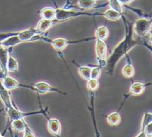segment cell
Here are the masks:
<instances>
[{"instance_id":"cell-1","label":"cell","mask_w":152,"mask_h":137,"mask_svg":"<svg viewBox=\"0 0 152 137\" xmlns=\"http://www.w3.org/2000/svg\"><path fill=\"white\" fill-rule=\"evenodd\" d=\"M121 18L125 26L126 34L122 41L118 43L107 58L105 72L110 75H113L116 65L124 57H126L128 53L132 49L141 44V40H136L133 38V24L128 22L124 15H123Z\"/></svg>"},{"instance_id":"cell-2","label":"cell","mask_w":152,"mask_h":137,"mask_svg":"<svg viewBox=\"0 0 152 137\" xmlns=\"http://www.w3.org/2000/svg\"><path fill=\"white\" fill-rule=\"evenodd\" d=\"M57 11V16H56L55 20L57 22H62L71 20L74 17L87 16V17H103V13H99V12H95V13H90L87 11H73L71 9H66L64 8H58L56 9Z\"/></svg>"},{"instance_id":"cell-3","label":"cell","mask_w":152,"mask_h":137,"mask_svg":"<svg viewBox=\"0 0 152 137\" xmlns=\"http://www.w3.org/2000/svg\"><path fill=\"white\" fill-rule=\"evenodd\" d=\"M94 40H96V38L95 36L92 37H88V38H84L74 40V41H69V40H66L65 38H58L55 39H50L45 36L43 35L41 38V41H44V42L49 43L50 44L54 49L57 51H62L68 45H75V44H79V43H87L89 41H94Z\"/></svg>"},{"instance_id":"cell-4","label":"cell","mask_w":152,"mask_h":137,"mask_svg":"<svg viewBox=\"0 0 152 137\" xmlns=\"http://www.w3.org/2000/svg\"><path fill=\"white\" fill-rule=\"evenodd\" d=\"M7 115L9 119V122L11 123L13 120H20V119H25L26 117H29L31 116H35V115H43L47 119L49 118L48 112V107H45L43 109L41 107V109L39 111H34V112H25L19 110L16 107H13V108L6 109Z\"/></svg>"},{"instance_id":"cell-5","label":"cell","mask_w":152,"mask_h":137,"mask_svg":"<svg viewBox=\"0 0 152 137\" xmlns=\"http://www.w3.org/2000/svg\"><path fill=\"white\" fill-rule=\"evenodd\" d=\"M133 28L134 33H135L137 36L140 38L145 36L152 29V17H140L134 22Z\"/></svg>"},{"instance_id":"cell-6","label":"cell","mask_w":152,"mask_h":137,"mask_svg":"<svg viewBox=\"0 0 152 137\" xmlns=\"http://www.w3.org/2000/svg\"><path fill=\"white\" fill-rule=\"evenodd\" d=\"M96 55V60L98 62V65L103 68L105 67L107 65V47L105 41H101L100 39H96L95 46Z\"/></svg>"},{"instance_id":"cell-7","label":"cell","mask_w":152,"mask_h":137,"mask_svg":"<svg viewBox=\"0 0 152 137\" xmlns=\"http://www.w3.org/2000/svg\"><path fill=\"white\" fill-rule=\"evenodd\" d=\"M152 86V81L151 82H147V83H142V82H133V84H131V87H130L129 91V93L125 94L124 95V98L121 102V106L119 108V109L117 110V112H119L120 109L122 108L124 104L126 101L127 99H129L130 97L132 96V95H141L142 93L144 92V91L145 90L147 87L151 86Z\"/></svg>"},{"instance_id":"cell-8","label":"cell","mask_w":152,"mask_h":137,"mask_svg":"<svg viewBox=\"0 0 152 137\" xmlns=\"http://www.w3.org/2000/svg\"><path fill=\"white\" fill-rule=\"evenodd\" d=\"M13 48H7V47L0 46V78L1 80L8 76L7 65L10 53Z\"/></svg>"},{"instance_id":"cell-9","label":"cell","mask_w":152,"mask_h":137,"mask_svg":"<svg viewBox=\"0 0 152 137\" xmlns=\"http://www.w3.org/2000/svg\"><path fill=\"white\" fill-rule=\"evenodd\" d=\"M1 84L9 91L14 90V89H17L18 88H23L29 89V90H31L36 93H37V89L36 87H34V85L32 86V85H26L24 84H21L20 82H19L16 79L9 76V75L1 80Z\"/></svg>"},{"instance_id":"cell-10","label":"cell","mask_w":152,"mask_h":137,"mask_svg":"<svg viewBox=\"0 0 152 137\" xmlns=\"http://www.w3.org/2000/svg\"><path fill=\"white\" fill-rule=\"evenodd\" d=\"M34 86L37 89V93L39 95H43L47 93H57L58 94L62 95H67L66 93L61 91L57 87L52 86V85L45 82V81H39V82L34 84Z\"/></svg>"},{"instance_id":"cell-11","label":"cell","mask_w":152,"mask_h":137,"mask_svg":"<svg viewBox=\"0 0 152 137\" xmlns=\"http://www.w3.org/2000/svg\"><path fill=\"white\" fill-rule=\"evenodd\" d=\"M9 91H10L7 90L1 83V84H0V98H1L4 105L5 106L6 109L15 107V105L13 104V101L11 100V94H10Z\"/></svg>"},{"instance_id":"cell-12","label":"cell","mask_w":152,"mask_h":137,"mask_svg":"<svg viewBox=\"0 0 152 137\" xmlns=\"http://www.w3.org/2000/svg\"><path fill=\"white\" fill-rule=\"evenodd\" d=\"M48 130L54 136H61V125L60 121L57 118H48Z\"/></svg>"},{"instance_id":"cell-13","label":"cell","mask_w":152,"mask_h":137,"mask_svg":"<svg viewBox=\"0 0 152 137\" xmlns=\"http://www.w3.org/2000/svg\"><path fill=\"white\" fill-rule=\"evenodd\" d=\"M40 16L42 19L55 20L56 16H57V11H56V9L50 7H44L40 11Z\"/></svg>"},{"instance_id":"cell-14","label":"cell","mask_w":152,"mask_h":137,"mask_svg":"<svg viewBox=\"0 0 152 137\" xmlns=\"http://www.w3.org/2000/svg\"><path fill=\"white\" fill-rule=\"evenodd\" d=\"M57 22L56 20H45V19H41L38 22L37 28L40 32L43 34H45L47 32V31H48L50 29L53 27L54 24Z\"/></svg>"},{"instance_id":"cell-15","label":"cell","mask_w":152,"mask_h":137,"mask_svg":"<svg viewBox=\"0 0 152 137\" xmlns=\"http://www.w3.org/2000/svg\"><path fill=\"white\" fill-rule=\"evenodd\" d=\"M126 60L127 63L123 67L122 70H121V72H122L123 76L126 77V78L131 79L135 75V70L133 65H132L131 59L129 58V55H126Z\"/></svg>"},{"instance_id":"cell-16","label":"cell","mask_w":152,"mask_h":137,"mask_svg":"<svg viewBox=\"0 0 152 137\" xmlns=\"http://www.w3.org/2000/svg\"><path fill=\"white\" fill-rule=\"evenodd\" d=\"M73 63L77 67L79 75H80L82 78L87 81L91 79V72L92 67L89 66H85V65H80L77 63H76L75 61H73Z\"/></svg>"},{"instance_id":"cell-17","label":"cell","mask_w":152,"mask_h":137,"mask_svg":"<svg viewBox=\"0 0 152 137\" xmlns=\"http://www.w3.org/2000/svg\"><path fill=\"white\" fill-rule=\"evenodd\" d=\"M109 36V30L107 27L105 25L100 26L97 27L95 31V37L96 39H100L105 41Z\"/></svg>"},{"instance_id":"cell-18","label":"cell","mask_w":152,"mask_h":137,"mask_svg":"<svg viewBox=\"0 0 152 137\" xmlns=\"http://www.w3.org/2000/svg\"><path fill=\"white\" fill-rule=\"evenodd\" d=\"M77 6L83 11H87L96 7V0H78Z\"/></svg>"},{"instance_id":"cell-19","label":"cell","mask_w":152,"mask_h":137,"mask_svg":"<svg viewBox=\"0 0 152 137\" xmlns=\"http://www.w3.org/2000/svg\"><path fill=\"white\" fill-rule=\"evenodd\" d=\"M124 14H121L115 10L109 9L103 13V17L111 21H117L122 17Z\"/></svg>"},{"instance_id":"cell-20","label":"cell","mask_w":152,"mask_h":137,"mask_svg":"<svg viewBox=\"0 0 152 137\" xmlns=\"http://www.w3.org/2000/svg\"><path fill=\"white\" fill-rule=\"evenodd\" d=\"M107 122L112 127L117 126L121 123V116L119 112H114L107 116Z\"/></svg>"},{"instance_id":"cell-21","label":"cell","mask_w":152,"mask_h":137,"mask_svg":"<svg viewBox=\"0 0 152 137\" xmlns=\"http://www.w3.org/2000/svg\"><path fill=\"white\" fill-rule=\"evenodd\" d=\"M152 122V113L151 112H146L142 117L141 123V129L139 134L137 135V137H143V132L146 127L148 124Z\"/></svg>"},{"instance_id":"cell-22","label":"cell","mask_w":152,"mask_h":137,"mask_svg":"<svg viewBox=\"0 0 152 137\" xmlns=\"http://www.w3.org/2000/svg\"><path fill=\"white\" fill-rule=\"evenodd\" d=\"M7 68L9 72H15L16 73L18 72L19 70V64L18 61L12 57L11 55H9V61H8V65Z\"/></svg>"},{"instance_id":"cell-23","label":"cell","mask_w":152,"mask_h":137,"mask_svg":"<svg viewBox=\"0 0 152 137\" xmlns=\"http://www.w3.org/2000/svg\"><path fill=\"white\" fill-rule=\"evenodd\" d=\"M12 127L16 133L24 132L25 128V119H20V120H13L11 123Z\"/></svg>"},{"instance_id":"cell-24","label":"cell","mask_w":152,"mask_h":137,"mask_svg":"<svg viewBox=\"0 0 152 137\" xmlns=\"http://www.w3.org/2000/svg\"><path fill=\"white\" fill-rule=\"evenodd\" d=\"M108 5L110 9L115 10L121 14H124L123 5L119 2V0H108Z\"/></svg>"},{"instance_id":"cell-25","label":"cell","mask_w":152,"mask_h":137,"mask_svg":"<svg viewBox=\"0 0 152 137\" xmlns=\"http://www.w3.org/2000/svg\"><path fill=\"white\" fill-rule=\"evenodd\" d=\"M87 88L88 91H96L99 88V79H89L87 81Z\"/></svg>"},{"instance_id":"cell-26","label":"cell","mask_w":152,"mask_h":137,"mask_svg":"<svg viewBox=\"0 0 152 137\" xmlns=\"http://www.w3.org/2000/svg\"><path fill=\"white\" fill-rule=\"evenodd\" d=\"M102 69L101 67L97 65V66L93 67L91 68V79H99V78L101 75V70Z\"/></svg>"},{"instance_id":"cell-27","label":"cell","mask_w":152,"mask_h":137,"mask_svg":"<svg viewBox=\"0 0 152 137\" xmlns=\"http://www.w3.org/2000/svg\"><path fill=\"white\" fill-rule=\"evenodd\" d=\"M24 137H36L37 135L34 134V132L31 130V129L29 128V126L28 125V124L25 122V131H24Z\"/></svg>"},{"instance_id":"cell-28","label":"cell","mask_w":152,"mask_h":137,"mask_svg":"<svg viewBox=\"0 0 152 137\" xmlns=\"http://www.w3.org/2000/svg\"><path fill=\"white\" fill-rule=\"evenodd\" d=\"M152 136V122L147 125L143 132V137H151Z\"/></svg>"},{"instance_id":"cell-29","label":"cell","mask_w":152,"mask_h":137,"mask_svg":"<svg viewBox=\"0 0 152 137\" xmlns=\"http://www.w3.org/2000/svg\"><path fill=\"white\" fill-rule=\"evenodd\" d=\"M140 45H142V46H144L145 47H146V48H147L152 54V45H150L149 43H147V41H146L145 39H143L142 41L141 40V44Z\"/></svg>"},{"instance_id":"cell-30","label":"cell","mask_w":152,"mask_h":137,"mask_svg":"<svg viewBox=\"0 0 152 137\" xmlns=\"http://www.w3.org/2000/svg\"><path fill=\"white\" fill-rule=\"evenodd\" d=\"M134 1H135V0H119V1L121 4L123 6H126V5L132 3Z\"/></svg>"},{"instance_id":"cell-31","label":"cell","mask_w":152,"mask_h":137,"mask_svg":"<svg viewBox=\"0 0 152 137\" xmlns=\"http://www.w3.org/2000/svg\"><path fill=\"white\" fill-rule=\"evenodd\" d=\"M149 35H150V41H151V44H152V29H151V30L149 31Z\"/></svg>"},{"instance_id":"cell-32","label":"cell","mask_w":152,"mask_h":137,"mask_svg":"<svg viewBox=\"0 0 152 137\" xmlns=\"http://www.w3.org/2000/svg\"><path fill=\"white\" fill-rule=\"evenodd\" d=\"M96 1H97V0H96Z\"/></svg>"}]
</instances>
